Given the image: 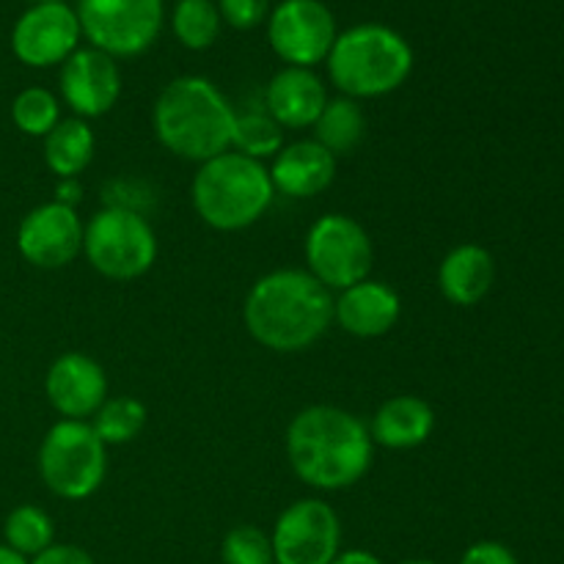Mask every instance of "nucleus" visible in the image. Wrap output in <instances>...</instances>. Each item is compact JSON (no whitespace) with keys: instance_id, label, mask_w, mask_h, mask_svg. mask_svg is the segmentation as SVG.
Masks as SVG:
<instances>
[{"instance_id":"obj_1","label":"nucleus","mask_w":564,"mask_h":564,"mask_svg":"<svg viewBox=\"0 0 564 564\" xmlns=\"http://www.w3.org/2000/svg\"><path fill=\"white\" fill-rule=\"evenodd\" d=\"M372 455L369 427L345 408H303L286 430V457L295 477L325 494L361 482L372 468Z\"/></svg>"},{"instance_id":"obj_2","label":"nucleus","mask_w":564,"mask_h":564,"mask_svg":"<svg viewBox=\"0 0 564 564\" xmlns=\"http://www.w3.org/2000/svg\"><path fill=\"white\" fill-rule=\"evenodd\" d=\"M242 319L253 341L268 350L301 352L334 323V295L308 270H273L248 290Z\"/></svg>"},{"instance_id":"obj_3","label":"nucleus","mask_w":564,"mask_h":564,"mask_svg":"<svg viewBox=\"0 0 564 564\" xmlns=\"http://www.w3.org/2000/svg\"><path fill=\"white\" fill-rule=\"evenodd\" d=\"M237 110L207 77L185 75L160 91L152 110L158 141L187 163H207L231 149Z\"/></svg>"},{"instance_id":"obj_4","label":"nucleus","mask_w":564,"mask_h":564,"mask_svg":"<svg viewBox=\"0 0 564 564\" xmlns=\"http://www.w3.org/2000/svg\"><path fill=\"white\" fill-rule=\"evenodd\" d=\"M325 64L341 97L358 102L397 91L413 72V50L394 28L364 22L336 36Z\"/></svg>"},{"instance_id":"obj_5","label":"nucleus","mask_w":564,"mask_h":564,"mask_svg":"<svg viewBox=\"0 0 564 564\" xmlns=\"http://www.w3.org/2000/svg\"><path fill=\"white\" fill-rule=\"evenodd\" d=\"M193 209L215 231H242L270 209L275 187L259 160L229 152L198 165L191 185Z\"/></svg>"},{"instance_id":"obj_6","label":"nucleus","mask_w":564,"mask_h":564,"mask_svg":"<svg viewBox=\"0 0 564 564\" xmlns=\"http://www.w3.org/2000/svg\"><path fill=\"white\" fill-rule=\"evenodd\" d=\"M39 474L53 496L83 501L102 488L108 474V446L88 422L61 419L39 446Z\"/></svg>"},{"instance_id":"obj_7","label":"nucleus","mask_w":564,"mask_h":564,"mask_svg":"<svg viewBox=\"0 0 564 564\" xmlns=\"http://www.w3.org/2000/svg\"><path fill=\"white\" fill-rule=\"evenodd\" d=\"M83 253L105 279L132 281L152 270L158 237L141 213L105 207L83 226Z\"/></svg>"},{"instance_id":"obj_8","label":"nucleus","mask_w":564,"mask_h":564,"mask_svg":"<svg viewBox=\"0 0 564 564\" xmlns=\"http://www.w3.org/2000/svg\"><path fill=\"white\" fill-rule=\"evenodd\" d=\"M303 253L308 273L330 292L361 284L372 273V237L350 215L328 213L314 220L303 242Z\"/></svg>"},{"instance_id":"obj_9","label":"nucleus","mask_w":564,"mask_h":564,"mask_svg":"<svg viewBox=\"0 0 564 564\" xmlns=\"http://www.w3.org/2000/svg\"><path fill=\"white\" fill-rule=\"evenodd\" d=\"M77 20L88 47L110 58H135L163 31V0H77Z\"/></svg>"},{"instance_id":"obj_10","label":"nucleus","mask_w":564,"mask_h":564,"mask_svg":"<svg viewBox=\"0 0 564 564\" xmlns=\"http://www.w3.org/2000/svg\"><path fill=\"white\" fill-rule=\"evenodd\" d=\"M336 20L323 0H281L268 17V42L286 66L314 69L336 42Z\"/></svg>"},{"instance_id":"obj_11","label":"nucleus","mask_w":564,"mask_h":564,"mask_svg":"<svg viewBox=\"0 0 564 564\" xmlns=\"http://www.w3.org/2000/svg\"><path fill=\"white\" fill-rule=\"evenodd\" d=\"M275 564H330L341 551V521L323 499L292 501L275 521Z\"/></svg>"},{"instance_id":"obj_12","label":"nucleus","mask_w":564,"mask_h":564,"mask_svg":"<svg viewBox=\"0 0 564 564\" xmlns=\"http://www.w3.org/2000/svg\"><path fill=\"white\" fill-rule=\"evenodd\" d=\"M80 20L66 3L31 6L11 31V50L17 61L33 69L61 66L80 47Z\"/></svg>"},{"instance_id":"obj_13","label":"nucleus","mask_w":564,"mask_h":564,"mask_svg":"<svg viewBox=\"0 0 564 564\" xmlns=\"http://www.w3.org/2000/svg\"><path fill=\"white\" fill-rule=\"evenodd\" d=\"M17 251L42 270H58L83 253V220L77 209L58 202L42 204L20 220Z\"/></svg>"},{"instance_id":"obj_14","label":"nucleus","mask_w":564,"mask_h":564,"mask_svg":"<svg viewBox=\"0 0 564 564\" xmlns=\"http://www.w3.org/2000/svg\"><path fill=\"white\" fill-rule=\"evenodd\" d=\"M58 86L61 99L77 119H99L121 97L119 64L97 47H77L61 64Z\"/></svg>"},{"instance_id":"obj_15","label":"nucleus","mask_w":564,"mask_h":564,"mask_svg":"<svg viewBox=\"0 0 564 564\" xmlns=\"http://www.w3.org/2000/svg\"><path fill=\"white\" fill-rule=\"evenodd\" d=\"M44 391L61 416L86 422L108 400V375L91 356L64 352L50 364Z\"/></svg>"},{"instance_id":"obj_16","label":"nucleus","mask_w":564,"mask_h":564,"mask_svg":"<svg viewBox=\"0 0 564 564\" xmlns=\"http://www.w3.org/2000/svg\"><path fill=\"white\" fill-rule=\"evenodd\" d=\"M400 295L389 284L364 279L339 292L334 301V323L356 339H378L400 323Z\"/></svg>"},{"instance_id":"obj_17","label":"nucleus","mask_w":564,"mask_h":564,"mask_svg":"<svg viewBox=\"0 0 564 564\" xmlns=\"http://www.w3.org/2000/svg\"><path fill=\"white\" fill-rule=\"evenodd\" d=\"M328 105L325 83L314 69L303 66H284L270 77L264 88V110L286 130L314 127L323 108Z\"/></svg>"},{"instance_id":"obj_18","label":"nucleus","mask_w":564,"mask_h":564,"mask_svg":"<svg viewBox=\"0 0 564 564\" xmlns=\"http://www.w3.org/2000/svg\"><path fill=\"white\" fill-rule=\"evenodd\" d=\"M275 193L290 198H314L336 180V158L314 138L286 143L270 165Z\"/></svg>"},{"instance_id":"obj_19","label":"nucleus","mask_w":564,"mask_h":564,"mask_svg":"<svg viewBox=\"0 0 564 564\" xmlns=\"http://www.w3.org/2000/svg\"><path fill=\"white\" fill-rule=\"evenodd\" d=\"M367 427L372 435V444L383 446V449H416V446L427 444V438L433 435L435 411L422 397L397 394L375 411Z\"/></svg>"},{"instance_id":"obj_20","label":"nucleus","mask_w":564,"mask_h":564,"mask_svg":"<svg viewBox=\"0 0 564 564\" xmlns=\"http://www.w3.org/2000/svg\"><path fill=\"white\" fill-rule=\"evenodd\" d=\"M496 281V262L488 248L463 242L452 248L438 268L441 295L455 306H477Z\"/></svg>"},{"instance_id":"obj_21","label":"nucleus","mask_w":564,"mask_h":564,"mask_svg":"<svg viewBox=\"0 0 564 564\" xmlns=\"http://www.w3.org/2000/svg\"><path fill=\"white\" fill-rule=\"evenodd\" d=\"M97 138L86 119H61L44 135V163L58 180H75L91 165Z\"/></svg>"},{"instance_id":"obj_22","label":"nucleus","mask_w":564,"mask_h":564,"mask_svg":"<svg viewBox=\"0 0 564 564\" xmlns=\"http://www.w3.org/2000/svg\"><path fill=\"white\" fill-rule=\"evenodd\" d=\"M312 130L319 147L328 149L334 158H341V154H352L361 147L364 135H367V116L356 99H328Z\"/></svg>"},{"instance_id":"obj_23","label":"nucleus","mask_w":564,"mask_h":564,"mask_svg":"<svg viewBox=\"0 0 564 564\" xmlns=\"http://www.w3.org/2000/svg\"><path fill=\"white\" fill-rule=\"evenodd\" d=\"M149 422V411L135 397H108L91 419L94 433L105 446H121L135 441Z\"/></svg>"},{"instance_id":"obj_24","label":"nucleus","mask_w":564,"mask_h":564,"mask_svg":"<svg viewBox=\"0 0 564 564\" xmlns=\"http://www.w3.org/2000/svg\"><path fill=\"white\" fill-rule=\"evenodd\" d=\"M220 25H224V20H220L215 0H176L171 28H174V36L182 47H213L220 36Z\"/></svg>"},{"instance_id":"obj_25","label":"nucleus","mask_w":564,"mask_h":564,"mask_svg":"<svg viewBox=\"0 0 564 564\" xmlns=\"http://www.w3.org/2000/svg\"><path fill=\"white\" fill-rule=\"evenodd\" d=\"M231 149L262 163L284 149V127L268 110H242L235 119Z\"/></svg>"},{"instance_id":"obj_26","label":"nucleus","mask_w":564,"mask_h":564,"mask_svg":"<svg viewBox=\"0 0 564 564\" xmlns=\"http://www.w3.org/2000/svg\"><path fill=\"white\" fill-rule=\"evenodd\" d=\"M3 534H6V545H9V549H14L17 554L31 556L33 560V556H39L44 549H50V545H53L55 527H53V521H50L47 512L39 510V507H33V505H22V507H14V510L9 512Z\"/></svg>"},{"instance_id":"obj_27","label":"nucleus","mask_w":564,"mask_h":564,"mask_svg":"<svg viewBox=\"0 0 564 564\" xmlns=\"http://www.w3.org/2000/svg\"><path fill=\"white\" fill-rule=\"evenodd\" d=\"M11 119L17 130L31 138H44L61 121V102L47 88L31 86L11 102Z\"/></svg>"},{"instance_id":"obj_28","label":"nucleus","mask_w":564,"mask_h":564,"mask_svg":"<svg viewBox=\"0 0 564 564\" xmlns=\"http://www.w3.org/2000/svg\"><path fill=\"white\" fill-rule=\"evenodd\" d=\"M224 564H275L270 534L257 527H235L220 545Z\"/></svg>"},{"instance_id":"obj_29","label":"nucleus","mask_w":564,"mask_h":564,"mask_svg":"<svg viewBox=\"0 0 564 564\" xmlns=\"http://www.w3.org/2000/svg\"><path fill=\"white\" fill-rule=\"evenodd\" d=\"M218 11L235 31H253L270 17V0H218Z\"/></svg>"},{"instance_id":"obj_30","label":"nucleus","mask_w":564,"mask_h":564,"mask_svg":"<svg viewBox=\"0 0 564 564\" xmlns=\"http://www.w3.org/2000/svg\"><path fill=\"white\" fill-rule=\"evenodd\" d=\"M460 564H518V560L507 545L496 543V540H482V543H474L471 549H466Z\"/></svg>"},{"instance_id":"obj_31","label":"nucleus","mask_w":564,"mask_h":564,"mask_svg":"<svg viewBox=\"0 0 564 564\" xmlns=\"http://www.w3.org/2000/svg\"><path fill=\"white\" fill-rule=\"evenodd\" d=\"M31 564H94V560L88 551L80 549V545L53 543L50 549H44L42 554L33 556Z\"/></svg>"},{"instance_id":"obj_32","label":"nucleus","mask_w":564,"mask_h":564,"mask_svg":"<svg viewBox=\"0 0 564 564\" xmlns=\"http://www.w3.org/2000/svg\"><path fill=\"white\" fill-rule=\"evenodd\" d=\"M55 202L64 204V207H72L77 209V204L83 202V185L80 180H58V185H55Z\"/></svg>"},{"instance_id":"obj_33","label":"nucleus","mask_w":564,"mask_h":564,"mask_svg":"<svg viewBox=\"0 0 564 564\" xmlns=\"http://www.w3.org/2000/svg\"><path fill=\"white\" fill-rule=\"evenodd\" d=\"M330 564H383L380 556H375L372 551H364V549H347L336 554V560Z\"/></svg>"},{"instance_id":"obj_34","label":"nucleus","mask_w":564,"mask_h":564,"mask_svg":"<svg viewBox=\"0 0 564 564\" xmlns=\"http://www.w3.org/2000/svg\"><path fill=\"white\" fill-rule=\"evenodd\" d=\"M0 564H31V562H28V556L17 554L14 549H9V545H0Z\"/></svg>"},{"instance_id":"obj_35","label":"nucleus","mask_w":564,"mask_h":564,"mask_svg":"<svg viewBox=\"0 0 564 564\" xmlns=\"http://www.w3.org/2000/svg\"><path fill=\"white\" fill-rule=\"evenodd\" d=\"M400 564H438V562H433V560H405Z\"/></svg>"},{"instance_id":"obj_36","label":"nucleus","mask_w":564,"mask_h":564,"mask_svg":"<svg viewBox=\"0 0 564 564\" xmlns=\"http://www.w3.org/2000/svg\"><path fill=\"white\" fill-rule=\"evenodd\" d=\"M42 3H66V0H31V6H42Z\"/></svg>"}]
</instances>
